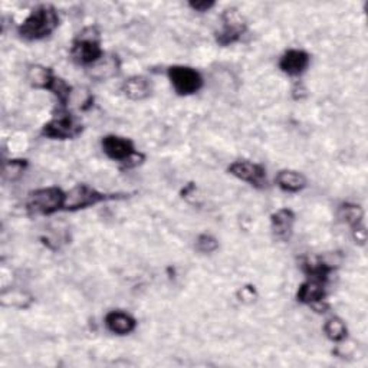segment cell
Here are the masks:
<instances>
[{
  "instance_id": "cell-21",
  "label": "cell",
  "mask_w": 368,
  "mask_h": 368,
  "mask_svg": "<svg viewBox=\"0 0 368 368\" xmlns=\"http://www.w3.org/2000/svg\"><path fill=\"white\" fill-rule=\"evenodd\" d=\"M188 5L191 9H195L196 12H207L215 6V2H207V0H202V2H190Z\"/></svg>"
},
{
  "instance_id": "cell-15",
  "label": "cell",
  "mask_w": 368,
  "mask_h": 368,
  "mask_svg": "<svg viewBox=\"0 0 368 368\" xmlns=\"http://www.w3.org/2000/svg\"><path fill=\"white\" fill-rule=\"evenodd\" d=\"M120 71V61L116 55L102 56L98 62H95L91 67V76L98 79V81H107V79L113 78Z\"/></svg>"
},
{
  "instance_id": "cell-3",
  "label": "cell",
  "mask_w": 368,
  "mask_h": 368,
  "mask_svg": "<svg viewBox=\"0 0 368 368\" xmlns=\"http://www.w3.org/2000/svg\"><path fill=\"white\" fill-rule=\"evenodd\" d=\"M67 193L58 187H46L34 191L29 196L28 209L35 215H52L63 210Z\"/></svg>"
},
{
  "instance_id": "cell-6",
  "label": "cell",
  "mask_w": 368,
  "mask_h": 368,
  "mask_svg": "<svg viewBox=\"0 0 368 368\" xmlns=\"http://www.w3.org/2000/svg\"><path fill=\"white\" fill-rule=\"evenodd\" d=\"M169 78L174 91L179 95L196 94L203 85V79L200 74L190 67H183V65L171 67L169 69Z\"/></svg>"
},
{
  "instance_id": "cell-12",
  "label": "cell",
  "mask_w": 368,
  "mask_h": 368,
  "mask_svg": "<svg viewBox=\"0 0 368 368\" xmlns=\"http://www.w3.org/2000/svg\"><path fill=\"white\" fill-rule=\"evenodd\" d=\"M105 325L113 334L127 335V334H131L136 329L137 321L130 314L121 312V311H113L105 316Z\"/></svg>"
},
{
  "instance_id": "cell-8",
  "label": "cell",
  "mask_w": 368,
  "mask_h": 368,
  "mask_svg": "<svg viewBox=\"0 0 368 368\" xmlns=\"http://www.w3.org/2000/svg\"><path fill=\"white\" fill-rule=\"evenodd\" d=\"M83 125L72 116H61L43 127V136L54 140H68L81 134Z\"/></svg>"
},
{
  "instance_id": "cell-9",
  "label": "cell",
  "mask_w": 368,
  "mask_h": 368,
  "mask_svg": "<svg viewBox=\"0 0 368 368\" xmlns=\"http://www.w3.org/2000/svg\"><path fill=\"white\" fill-rule=\"evenodd\" d=\"M229 171L236 179L246 182L255 187L266 186V170L261 164L252 162H236L230 164Z\"/></svg>"
},
{
  "instance_id": "cell-14",
  "label": "cell",
  "mask_w": 368,
  "mask_h": 368,
  "mask_svg": "<svg viewBox=\"0 0 368 368\" xmlns=\"http://www.w3.org/2000/svg\"><path fill=\"white\" fill-rule=\"evenodd\" d=\"M324 282H319L315 279H308L305 283H302L298 291V301L302 303H308L314 307L319 302H324L325 299Z\"/></svg>"
},
{
  "instance_id": "cell-17",
  "label": "cell",
  "mask_w": 368,
  "mask_h": 368,
  "mask_svg": "<svg viewBox=\"0 0 368 368\" xmlns=\"http://www.w3.org/2000/svg\"><path fill=\"white\" fill-rule=\"evenodd\" d=\"M55 78L56 76L50 68H43V67H32L28 74L29 83L34 87L42 88V89H50Z\"/></svg>"
},
{
  "instance_id": "cell-10",
  "label": "cell",
  "mask_w": 368,
  "mask_h": 368,
  "mask_svg": "<svg viewBox=\"0 0 368 368\" xmlns=\"http://www.w3.org/2000/svg\"><path fill=\"white\" fill-rule=\"evenodd\" d=\"M310 55L301 50H290L283 54L279 61V68L282 72L291 76H298L307 71L310 67Z\"/></svg>"
},
{
  "instance_id": "cell-1",
  "label": "cell",
  "mask_w": 368,
  "mask_h": 368,
  "mask_svg": "<svg viewBox=\"0 0 368 368\" xmlns=\"http://www.w3.org/2000/svg\"><path fill=\"white\" fill-rule=\"evenodd\" d=\"M59 25V16L54 6L41 5L19 26V35L26 41H38L50 36Z\"/></svg>"
},
{
  "instance_id": "cell-18",
  "label": "cell",
  "mask_w": 368,
  "mask_h": 368,
  "mask_svg": "<svg viewBox=\"0 0 368 368\" xmlns=\"http://www.w3.org/2000/svg\"><path fill=\"white\" fill-rule=\"evenodd\" d=\"M324 331L327 334V337L335 343H340V341L345 340V337H347V327H345L343 319H340V318L328 319L324 325Z\"/></svg>"
},
{
  "instance_id": "cell-7",
  "label": "cell",
  "mask_w": 368,
  "mask_h": 368,
  "mask_svg": "<svg viewBox=\"0 0 368 368\" xmlns=\"http://www.w3.org/2000/svg\"><path fill=\"white\" fill-rule=\"evenodd\" d=\"M223 28L217 34V42L223 46L237 42L246 32L243 16L236 9H228L221 14Z\"/></svg>"
},
{
  "instance_id": "cell-20",
  "label": "cell",
  "mask_w": 368,
  "mask_h": 368,
  "mask_svg": "<svg viewBox=\"0 0 368 368\" xmlns=\"http://www.w3.org/2000/svg\"><path fill=\"white\" fill-rule=\"evenodd\" d=\"M219 248V242L210 235H202L197 239V249L202 253H212Z\"/></svg>"
},
{
  "instance_id": "cell-2",
  "label": "cell",
  "mask_w": 368,
  "mask_h": 368,
  "mask_svg": "<svg viewBox=\"0 0 368 368\" xmlns=\"http://www.w3.org/2000/svg\"><path fill=\"white\" fill-rule=\"evenodd\" d=\"M72 58L75 62L81 63V65H94L95 62H98L104 52L101 50V36L97 28H87L78 38L74 41L72 45Z\"/></svg>"
},
{
  "instance_id": "cell-5",
  "label": "cell",
  "mask_w": 368,
  "mask_h": 368,
  "mask_svg": "<svg viewBox=\"0 0 368 368\" xmlns=\"http://www.w3.org/2000/svg\"><path fill=\"white\" fill-rule=\"evenodd\" d=\"M117 196H109L100 193L95 188L87 186V184H79L69 190L67 196H65V204H63V210L67 212H75V210H81L87 209L89 206L98 204L101 202L114 199Z\"/></svg>"
},
{
  "instance_id": "cell-16",
  "label": "cell",
  "mask_w": 368,
  "mask_h": 368,
  "mask_svg": "<svg viewBox=\"0 0 368 368\" xmlns=\"http://www.w3.org/2000/svg\"><path fill=\"white\" fill-rule=\"evenodd\" d=\"M275 182L281 190L288 191V193H298V191L305 188L307 186L305 175L298 171H292V170L279 171Z\"/></svg>"
},
{
  "instance_id": "cell-19",
  "label": "cell",
  "mask_w": 368,
  "mask_h": 368,
  "mask_svg": "<svg viewBox=\"0 0 368 368\" xmlns=\"http://www.w3.org/2000/svg\"><path fill=\"white\" fill-rule=\"evenodd\" d=\"M340 216L348 223V225L353 226V229L364 225V212L360 206L356 204H345L341 207Z\"/></svg>"
},
{
  "instance_id": "cell-4",
  "label": "cell",
  "mask_w": 368,
  "mask_h": 368,
  "mask_svg": "<svg viewBox=\"0 0 368 368\" xmlns=\"http://www.w3.org/2000/svg\"><path fill=\"white\" fill-rule=\"evenodd\" d=\"M102 150L111 160L124 163L127 167L137 166L144 158L142 154L136 150L131 140L118 136H107L102 140Z\"/></svg>"
},
{
  "instance_id": "cell-11",
  "label": "cell",
  "mask_w": 368,
  "mask_h": 368,
  "mask_svg": "<svg viewBox=\"0 0 368 368\" xmlns=\"http://www.w3.org/2000/svg\"><path fill=\"white\" fill-rule=\"evenodd\" d=\"M294 223H295V215L290 209H279L270 217L272 230H274L275 236L282 239V241H288V239L291 237Z\"/></svg>"
},
{
  "instance_id": "cell-13",
  "label": "cell",
  "mask_w": 368,
  "mask_h": 368,
  "mask_svg": "<svg viewBox=\"0 0 368 368\" xmlns=\"http://www.w3.org/2000/svg\"><path fill=\"white\" fill-rule=\"evenodd\" d=\"M122 92L133 101H142L150 97L151 84L144 76H131L122 84Z\"/></svg>"
}]
</instances>
